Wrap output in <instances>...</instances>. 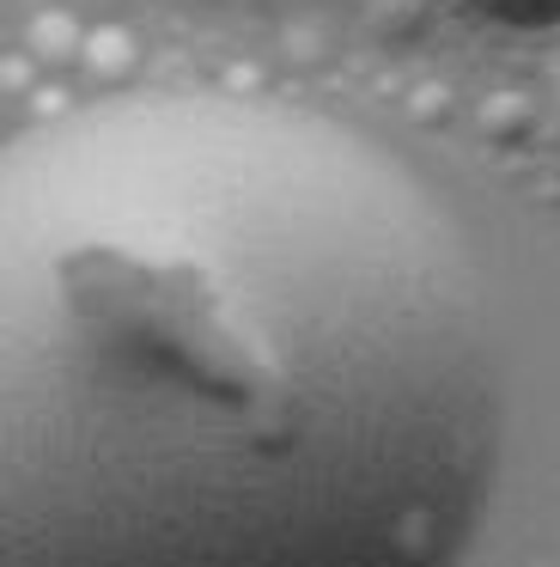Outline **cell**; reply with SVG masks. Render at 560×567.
Listing matches in <instances>:
<instances>
[{
  "label": "cell",
  "mask_w": 560,
  "mask_h": 567,
  "mask_svg": "<svg viewBox=\"0 0 560 567\" xmlns=\"http://www.w3.org/2000/svg\"><path fill=\"white\" fill-rule=\"evenodd\" d=\"M554 147H560V80H554Z\"/></svg>",
  "instance_id": "3"
},
{
  "label": "cell",
  "mask_w": 560,
  "mask_h": 567,
  "mask_svg": "<svg viewBox=\"0 0 560 567\" xmlns=\"http://www.w3.org/2000/svg\"><path fill=\"white\" fill-rule=\"evenodd\" d=\"M506 372L445 202L287 99L116 92L0 165V567H457Z\"/></svg>",
  "instance_id": "1"
},
{
  "label": "cell",
  "mask_w": 560,
  "mask_h": 567,
  "mask_svg": "<svg viewBox=\"0 0 560 567\" xmlns=\"http://www.w3.org/2000/svg\"><path fill=\"white\" fill-rule=\"evenodd\" d=\"M469 13L494 19V25H511V31H548L560 25V0H463Z\"/></svg>",
  "instance_id": "2"
}]
</instances>
